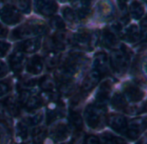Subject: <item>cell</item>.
Segmentation results:
<instances>
[{
  "label": "cell",
  "mask_w": 147,
  "mask_h": 144,
  "mask_svg": "<svg viewBox=\"0 0 147 144\" xmlns=\"http://www.w3.org/2000/svg\"><path fill=\"white\" fill-rule=\"evenodd\" d=\"M48 32L47 24L41 20H30L13 30L11 33V39H30L41 37Z\"/></svg>",
  "instance_id": "6da1fadb"
},
{
  "label": "cell",
  "mask_w": 147,
  "mask_h": 144,
  "mask_svg": "<svg viewBox=\"0 0 147 144\" xmlns=\"http://www.w3.org/2000/svg\"><path fill=\"white\" fill-rule=\"evenodd\" d=\"M106 106H100L95 103L88 104L83 113V118L87 125L92 129H100L105 121Z\"/></svg>",
  "instance_id": "7a4b0ae2"
},
{
  "label": "cell",
  "mask_w": 147,
  "mask_h": 144,
  "mask_svg": "<svg viewBox=\"0 0 147 144\" xmlns=\"http://www.w3.org/2000/svg\"><path fill=\"white\" fill-rule=\"evenodd\" d=\"M58 96L57 93L49 95L46 108V123L48 125H52L65 116V104Z\"/></svg>",
  "instance_id": "3957f363"
},
{
  "label": "cell",
  "mask_w": 147,
  "mask_h": 144,
  "mask_svg": "<svg viewBox=\"0 0 147 144\" xmlns=\"http://www.w3.org/2000/svg\"><path fill=\"white\" fill-rule=\"evenodd\" d=\"M72 38L74 44L86 50H92L99 40V37L96 33L87 29L78 30L76 33L73 34Z\"/></svg>",
  "instance_id": "277c9868"
},
{
  "label": "cell",
  "mask_w": 147,
  "mask_h": 144,
  "mask_svg": "<svg viewBox=\"0 0 147 144\" xmlns=\"http://www.w3.org/2000/svg\"><path fill=\"white\" fill-rule=\"evenodd\" d=\"M130 63V56L125 50H116L111 53L110 64L118 74H124L127 70Z\"/></svg>",
  "instance_id": "5b68a950"
},
{
  "label": "cell",
  "mask_w": 147,
  "mask_h": 144,
  "mask_svg": "<svg viewBox=\"0 0 147 144\" xmlns=\"http://www.w3.org/2000/svg\"><path fill=\"white\" fill-rule=\"evenodd\" d=\"M71 131L72 130L67 122H56L51 125L50 128L48 130V134L55 143L64 142L67 138L70 137Z\"/></svg>",
  "instance_id": "8992f818"
},
{
  "label": "cell",
  "mask_w": 147,
  "mask_h": 144,
  "mask_svg": "<svg viewBox=\"0 0 147 144\" xmlns=\"http://www.w3.org/2000/svg\"><path fill=\"white\" fill-rule=\"evenodd\" d=\"M0 19L6 25H16L23 20V15L12 5H5L0 8Z\"/></svg>",
  "instance_id": "52a82bcc"
},
{
  "label": "cell",
  "mask_w": 147,
  "mask_h": 144,
  "mask_svg": "<svg viewBox=\"0 0 147 144\" xmlns=\"http://www.w3.org/2000/svg\"><path fill=\"white\" fill-rule=\"evenodd\" d=\"M87 62H88V57L84 53L77 50H72L66 56L62 66H65L74 71H76L77 73L79 69L83 65H85Z\"/></svg>",
  "instance_id": "ba28073f"
},
{
  "label": "cell",
  "mask_w": 147,
  "mask_h": 144,
  "mask_svg": "<svg viewBox=\"0 0 147 144\" xmlns=\"http://www.w3.org/2000/svg\"><path fill=\"white\" fill-rule=\"evenodd\" d=\"M145 128H147V117H138L127 123L125 134L129 139L135 140Z\"/></svg>",
  "instance_id": "9c48e42d"
},
{
  "label": "cell",
  "mask_w": 147,
  "mask_h": 144,
  "mask_svg": "<svg viewBox=\"0 0 147 144\" xmlns=\"http://www.w3.org/2000/svg\"><path fill=\"white\" fill-rule=\"evenodd\" d=\"M100 78H101V74L99 71L95 69L90 71L82 83L81 93L83 95H87L88 93L92 91L99 84Z\"/></svg>",
  "instance_id": "30bf717a"
},
{
  "label": "cell",
  "mask_w": 147,
  "mask_h": 144,
  "mask_svg": "<svg viewBox=\"0 0 147 144\" xmlns=\"http://www.w3.org/2000/svg\"><path fill=\"white\" fill-rule=\"evenodd\" d=\"M34 7L36 12L47 18L54 16L58 10V5L55 1H36Z\"/></svg>",
  "instance_id": "8fae6325"
},
{
  "label": "cell",
  "mask_w": 147,
  "mask_h": 144,
  "mask_svg": "<svg viewBox=\"0 0 147 144\" xmlns=\"http://www.w3.org/2000/svg\"><path fill=\"white\" fill-rule=\"evenodd\" d=\"M31 144H55L49 136L48 129L44 126L35 127L30 132Z\"/></svg>",
  "instance_id": "7c38bea8"
},
{
  "label": "cell",
  "mask_w": 147,
  "mask_h": 144,
  "mask_svg": "<svg viewBox=\"0 0 147 144\" xmlns=\"http://www.w3.org/2000/svg\"><path fill=\"white\" fill-rule=\"evenodd\" d=\"M26 62L25 56L23 52L15 50L12 54L10 55L8 58V63L11 69L15 74H19L22 72Z\"/></svg>",
  "instance_id": "4fadbf2b"
},
{
  "label": "cell",
  "mask_w": 147,
  "mask_h": 144,
  "mask_svg": "<svg viewBox=\"0 0 147 144\" xmlns=\"http://www.w3.org/2000/svg\"><path fill=\"white\" fill-rule=\"evenodd\" d=\"M107 122L108 126L117 133L125 134L126 131L127 121H126V118L122 115L111 114L107 116Z\"/></svg>",
  "instance_id": "5bb4252c"
},
{
  "label": "cell",
  "mask_w": 147,
  "mask_h": 144,
  "mask_svg": "<svg viewBox=\"0 0 147 144\" xmlns=\"http://www.w3.org/2000/svg\"><path fill=\"white\" fill-rule=\"evenodd\" d=\"M42 45V37H37L34 38H30L18 43L16 46V50L24 53H35L39 50Z\"/></svg>",
  "instance_id": "9a60e30c"
},
{
  "label": "cell",
  "mask_w": 147,
  "mask_h": 144,
  "mask_svg": "<svg viewBox=\"0 0 147 144\" xmlns=\"http://www.w3.org/2000/svg\"><path fill=\"white\" fill-rule=\"evenodd\" d=\"M112 85L113 84L110 80L104 81L100 84L95 96V104L100 106H106V103L109 99V96L112 90Z\"/></svg>",
  "instance_id": "2e32d148"
},
{
  "label": "cell",
  "mask_w": 147,
  "mask_h": 144,
  "mask_svg": "<svg viewBox=\"0 0 147 144\" xmlns=\"http://www.w3.org/2000/svg\"><path fill=\"white\" fill-rule=\"evenodd\" d=\"M76 72L74 71L65 66H61L59 67L54 73V79L58 84H66L69 82L74 81V77H76Z\"/></svg>",
  "instance_id": "e0dca14e"
},
{
  "label": "cell",
  "mask_w": 147,
  "mask_h": 144,
  "mask_svg": "<svg viewBox=\"0 0 147 144\" xmlns=\"http://www.w3.org/2000/svg\"><path fill=\"white\" fill-rule=\"evenodd\" d=\"M124 95L130 102H139L144 97V92L134 83H126L124 86Z\"/></svg>",
  "instance_id": "ac0fdd59"
},
{
  "label": "cell",
  "mask_w": 147,
  "mask_h": 144,
  "mask_svg": "<svg viewBox=\"0 0 147 144\" xmlns=\"http://www.w3.org/2000/svg\"><path fill=\"white\" fill-rule=\"evenodd\" d=\"M44 67L43 59L38 56L35 55L31 56L26 63V71L30 75H39L41 74Z\"/></svg>",
  "instance_id": "d6986e66"
},
{
  "label": "cell",
  "mask_w": 147,
  "mask_h": 144,
  "mask_svg": "<svg viewBox=\"0 0 147 144\" xmlns=\"http://www.w3.org/2000/svg\"><path fill=\"white\" fill-rule=\"evenodd\" d=\"M71 130H75V134H81L84 127V121L79 112L70 110L67 122Z\"/></svg>",
  "instance_id": "ffe728a7"
},
{
  "label": "cell",
  "mask_w": 147,
  "mask_h": 144,
  "mask_svg": "<svg viewBox=\"0 0 147 144\" xmlns=\"http://www.w3.org/2000/svg\"><path fill=\"white\" fill-rule=\"evenodd\" d=\"M94 65L95 67V70L99 71L102 75L106 74L109 70V59L107 55L105 52H98L94 56Z\"/></svg>",
  "instance_id": "44dd1931"
},
{
  "label": "cell",
  "mask_w": 147,
  "mask_h": 144,
  "mask_svg": "<svg viewBox=\"0 0 147 144\" xmlns=\"http://www.w3.org/2000/svg\"><path fill=\"white\" fill-rule=\"evenodd\" d=\"M38 85L42 91H44L45 93L49 95L55 94L57 92L56 82L52 77L49 75H45L42 77L38 81Z\"/></svg>",
  "instance_id": "7402d4cb"
},
{
  "label": "cell",
  "mask_w": 147,
  "mask_h": 144,
  "mask_svg": "<svg viewBox=\"0 0 147 144\" xmlns=\"http://www.w3.org/2000/svg\"><path fill=\"white\" fill-rule=\"evenodd\" d=\"M3 103L11 117H17L21 114V105L17 97L13 96H8L3 101Z\"/></svg>",
  "instance_id": "603a6c76"
},
{
  "label": "cell",
  "mask_w": 147,
  "mask_h": 144,
  "mask_svg": "<svg viewBox=\"0 0 147 144\" xmlns=\"http://www.w3.org/2000/svg\"><path fill=\"white\" fill-rule=\"evenodd\" d=\"M75 3H76V5H75L76 6L75 11L76 12L79 21L86 20L91 16L92 10L90 8L91 7L90 1H78Z\"/></svg>",
  "instance_id": "cb8c5ba5"
},
{
  "label": "cell",
  "mask_w": 147,
  "mask_h": 144,
  "mask_svg": "<svg viewBox=\"0 0 147 144\" xmlns=\"http://www.w3.org/2000/svg\"><path fill=\"white\" fill-rule=\"evenodd\" d=\"M100 43L104 47L112 49L118 44L119 40L114 32H113L110 29H106L101 32Z\"/></svg>",
  "instance_id": "d4e9b609"
},
{
  "label": "cell",
  "mask_w": 147,
  "mask_h": 144,
  "mask_svg": "<svg viewBox=\"0 0 147 144\" xmlns=\"http://www.w3.org/2000/svg\"><path fill=\"white\" fill-rule=\"evenodd\" d=\"M61 60V52L56 50L47 51V54L44 56L43 62L47 66L48 69H52L56 68Z\"/></svg>",
  "instance_id": "484cf974"
},
{
  "label": "cell",
  "mask_w": 147,
  "mask_h": 144,
  "mask_svg": "<svg viewBox=\"0 0 147 144\" xmlns=\"http://www.w3.org/2000/svg\"><path fill=\"white\" fill-rule=\"evenodd\" d=\"M44 103L43 98L37 94H31L24 104V109L29 112H35L36 109H39Z\"/></svg>",
  "instance_id": "4316f807"
},
{
  "label": "cell",
  "mask_w": 147,
  "mask_h": 144,
  "mask_svg": "<svg viewBox=\"0 0 147 144\" xmlns=\"http://www.w3.org/2000/svg\"><path fill=\"white\" fill-rule=\"evenodd\" d=\"M43 121V113L42 111L38 112H31V114L27 115L24 116L23 122L29 127H37L40 126V124Z\"/></svg>",
  "instance_id": "83f0119b"
},
{
  "label": "cell",
  "mask_w": 147,
  "mask_h": 144,
  "mask_svg": "<svg viewBox=\"0 0 147 144\" xmlns=\"http://www.w3.org/2000/svg\"><path fill=\"white\" fill-rule=\"evenodd\" d=\"M140 31L138 30V28L134 25L131 24L130 25L125 31L123 37L129 43H134L137 42L139 38H140Z\"/></svg>",
  "instance_id": "f1b7e54d"
},
{
  "label": "cell",
  "mask_w": 147,
  "mask_h": 144,
  "mask_svg": "<svg viewBox=\"0 0 147 144\" xmlns=\"http://www.w3.org/2000/svg\"><path fill=\"white\" fill-rule=\"evenodd\" d=\"M61 14L63 16V20H66L67 22L72 24H76L77 23L80 22L75 9H73L69 6H64L61 9Z\"/></svg>",
  "instance_id": "f546056e"
},
{
  "label": "cell",
  "mask_w": 147,
  "mask_h": 144,
  "mask_svg": "<svg viewBox=\"0 0 147 144\" xmlns=\"http://www.w3.org/2000/svg\"><path fill=\"white\" fill-rule=\"evenodd\" d=\"M111 105L117 110H125L127 103L125 96L120 93H115L111 100Z\"/></svg>",
  "instance_id": "4dcf8cb0"
},
{
  "label": "cell",
  "mask_w": 147,
  "mask_h": 144,
  "mask_svg": "<svg viewBox=\"0 0 147 144\" xmlns=\"http://www.w3.org/2000/svg\"><path fill=\"white\" fill-rule=\"evenodd\" d=\"M11 135L12 128L3 122H0V144H8Z\"/></svg>",
  "instance_id": "1f68e13d"
},
{
  "label": "cell",
  "mask_w": 147,
  "mask_h": 144,
  "mask_svg": "<svg viewBox=\"0 0 147 144\" xmlns=\"http://www.w3.org/2000/svg\"><path fill=\"white\" fill-rule=\"evenodd\" d=\"M49 25L53 30H55L56 31H63L66 28L65 21L60 16H53V17H51L50 19H49Z\"/></svg>",
  "instance_id": "d6a6232c"
},
{
  "label": "cell",
  "mask_w": 147,
  "mask_h": 144,
  "mask_svg": "<svg viewBox=\"0 0 147 144\" xmlns=\"http://www.w3.org/2000/svg\"><path fill=\"white\" fill-rule=\"evenodd\" d=\"M37 80L33 78H26L21 80L18 84V90L19 91H31V90L37 84Z\"/></svg>",
  "instance_id": "836d02e7"
},
{
  "label": "cell",
  "mask_w": 147,
  "mask_h": 144,
  "mask_svg": "<svg viewBox=\"0 0 147 144\" xmlns=\"http://www.w3.org/2000/svg\"><path fill=\"white\" fill-rule=\"evenodd\" d=\"M102 144H127V143L119 136H115L110 133H105L102 135Z\"/></svg>",
  "instance_id": "e575fe53"
},
{
  "label": "cell",
  "mask_w": 147,
  "mask_h": 144,
  "mask_svg": "<svg viewBox=\"0 0 147 144\" xmlns=\"http://www.w3.org/2000/svg\"><path fill=\"white\" fill-rule=\"evenodd\" d=\"M76 90V84L75 82H69V83H66V84H58L57 86V91L61 94V95H64V96H68L70 94H72Z\"/></svg>",
  "instance_id": "d590c367"
},
{
  "label": "cell",
  "mask_w": 147,
  "mask_h": 144,
  "mask_svg": "<svg viewBox=\"0 0 147 144\" xmlns=\"http://www.w3.org/2000/svg\"><path fill=\"white\" fill-rule=\"evenodd\" d=\"M131 16L135 19H139L144 15V7L138 2H133L130 6Z\"/></svg>",
  "instance_id": "8d00e7d4"
},
{
  "label": "cell",
  "mask_w": 147,
  "mask_h": 144,
  "mask_svg": "<svg viewBox=\"0 0 147 144\" xmlns=\"http://www.w3.org/2000/svg\"><path fill=\"white\" fill-rule=\"evenodd\" d=\"M14 4L12 5L14 7H16L21 13H25V14H30L31 12V5L30 1H16L13 2Z\"/></svg>",
  "instance_id": "74e56055"
},
{
  "label": "cell",
  "mask_w": 147,
  "mask_h": 144,
  "mask_svg": "<svg viewBox=\"0 0 147 144\" xmlns=\"http://www.w3.org/2000/svg\"><path fill=\"white\" fill-rule=\"evenodd\" d=\"M98 12L101 18H107L109 16H111L113 11L109 5H107L106 3H102L99 5Z\"/></svg>",
  "instance_id": "f35d334b"
},
{
  "label": "cell",
  "mask_w": 147,
  "mask_h": 144,
  "mask_svg": "<svg viewBox=\"0 0 147 144\" xmlns=\"http://www.w3.org/2000/svg\"><path fill=\"white\" fill-rule=\"evenodd\" d=\"M12 90V84L10 81H0V97L8 95Z\"/></svg>",
  "instance_id": "ab89813d"
},
{
  "label": "cell",
  "mask_w": 147,
  "mask_h": 144,
  "mask_svg": "<svg viewBox=\"0 0 147 144\" xmlns=\"http://www.w3.org/2000/svg\"><path fill=\"white\" fill-rule=\"evenodd\" d=\"M82 144H100V141L95 134H87L83 139Z\"/></svg>",
  "instance_id": "60d3db41"
},
{
  "label": "cell",
  "mask_w": 147,
  "mask_h": 144,
  "mask_svg": "<svg viewBox=\"0 0 147 144\" xmlns=\"http://www.w3.org/2000/svg\"><path fill=\"white\" fill-rule=\"evenodd\" d=\"M11 49V44L5 41H0V57H4L7 55Z\"/></svg>",
  "instance_id": "b9f144b4"
},
{
  "label": "cell",
  "mask_w": 147,
  "mask_h": 144,
  "mask_svg": "<svg viewBox=\"0 0 147 144\" xmlns=\"http://www.w3.org/2000/svg\"><path fill=\"white\" fill-rule=\"evenodd\" d=\"M140 29H141V33L144 40L147 42V18H144L140 24Z\"/></svg>",
  "instance_id": "7bdbcfd3"
},
{
  "label": "cell",
  "mask_w": 147,
  "mask_h": 144,
  "mask_svg": "<svg viewBox=\"0 0 147 144\" xmlns=\"http://www.w3.org/2000/svg\"><path fill=\"white\" fill-rule=\"evenodd\" d=\"M9 72V68L7 66V64L2 61L0 60V78H3L5 77Z\"/></svg>",
  "instance_id": "ee69618b"
},
{
  "label": "cell",
  "mask_w": 147,
  "mask_h": 144,
  "mask_svg": "<svg viewBox=\"0 0 147 144\" xmlns=\"http://www.w3.org/2000/svg\"><path fill=\"white\" fill-rule=\"evenodd\" d=\"M9 34V30L8 28L3 24L2 23H0V38H5L7 37Z\"/></svg>",
  "instance_id": "f6af8a7d"
},
{
  "label": "cell",
  "mask_w": 147,
  "mask_h": 144,
  "mask_svg": "<svg viewBox=\"0 0 147 144\" xmlns=\"http://www.w3.org/2000/svg\"><path fill=\"white\" fill-rule=\"evenodd\" d=\"M142 108H143V112H147V101L144 103V105H142Z\"/></svg>",
  "instance_id": "bcb514c9"
},
{
  "label": "cell",
  "mask_w": 147,
  "mask_h": 144,
  "mask_svg": "<svg viewBox=\"0 0 147 144\" xmlns=\"http://www.w3.org/2000/svg\"><path fill=\"white\" fill-rule=\"evenodd\" d=\"M60 144H76L73 141H64V142H61Z\"/></svg>",
  "instance_id": "7dc6e473"
},
{
  "label": "cell",
  "mask_w": 147,
  "mask_h": 144,
  "mask_svg": "<svg viewBox=\"0 0 147 144\" xmlns=\"http://www.w3.org/2000/svg\"><path fill=\"white\" fill-rule=\"evenodd\" d=\"M145 70H146V72H147V63L145 64Z\"/></svg>",
  "instance_id": "c3c4849f"
},
{
  "label": "cell",
  "mask_w": 147,
  "mask_h": 144,
  "mask_svg": "<svg viewBox=\"0 0 147 144\" xmlns=\"http://www.w3.org/2000/svg\"><path fill=\"white\" fill-rule=\"evenodd\" d=\"M137 144H142V141H138V142Z\"/></svg>",
  "instance_id": "681fc988"
}]
</instances>
